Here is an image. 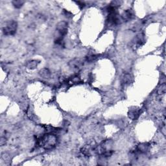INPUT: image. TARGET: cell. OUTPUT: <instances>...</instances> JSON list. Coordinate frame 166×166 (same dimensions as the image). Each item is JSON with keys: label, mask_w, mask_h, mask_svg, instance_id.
<instances>
[{"label": "cell", "mask_w": 166, "mask_h": 166, "mask_svg": "<svg viewBox=\"0 0 166 166\" xmlns=\"http://www.w3.org/2000/svg\"><path fill=\"white\" fill-rule=\"evenodd\" d=\"M82 65V62L79 58H73L68 63L69 67L70 68V69H72L73 71H75V72L79 71L81 69Z\"/></svg>", "instance_id": "5"}, {"label": "cell", "mask_w": 166, "mask_h": 166, "mask_svg": "<svg viewBox=\"0 0 166 166\" xmlns=\"http://www.w3.org/2000/svg\"><path fill=\"white\" fill-rule=\"evenodd\" d=\"M142 113L141 109L139 107H133L130 108L129 112H128V116L130 120H137L139 118Z\"/></svg>", "instance_id": "6"}, {"label": "cell", "mask_w": 166, "mask_h": 166, "mask_svg": "<svg viewBox=\"0 0 166 166\" xmlns=\"http://www.w3.org/2000/svg\"><path fill=\"white\" fill-rule=\"evenodd\" d=\"M25 2L22 0H15V1H12L13 6L16 9H20L23 6V5L24 4Z\"/></svg>", "instance_id": "13"}, {"label": "cell", "mask_w": 166, "mask_h": 166, "mask_svg": "<svg viewBox=\"0 0 166 166\" xmlns=\"http://www.w3.org/2000/svg\"><path fill=\"white\" fill-rule=\"evenodd\" d=\"M78 4V6L79 7L80 9H82L84 8L85 7V4L84 2H81V1H78V2H76Z\"/></svg>", "instance_id": "17"}, {"label": "cell", "mask_w": 166, "mask_h": 166, "mask_svg": "<svg viewBox=\"0 0 166 166\" xmlns=\"http://www.w3.org/2000/svg\"><path fill=\"white\" fill-rule=\"evenodd\" d=\"M7 142V139L5 138V137H1V139H0V144H1V146H3L4 145H5Z\"/></svg>", "instance_id": "15"}, {"label": "cell", "mask_w": 166, "mask_h": 166, "mask_svg": "<svg viewBox=\"0 0 166 166\" xmlns=\"http://www.w3.org/2000/svg\"><path fill=\"white\" fill-rule=\"evenodd\" d=\"M145 43V38L143 33H139L131 41V47L134 49L139 48Z\"/></svg>", "instance_id": "4"}, {"label": "cell", "mask_w": 166, "mask_h": 166, "mask_svg": "<svg viewBox=\"0 0 166 166\" xmlns=\"http://www.w3.org/2000/svg\"><path fill=\"white\" fill-rule=\"evenodd\" d=\"M166 92V84L165 82L161 83V84L158 87L157 94L158 95H163L165 94Z\"/></svg>", "instance_id": "11"}, {"label": "cell", "mask_w": 166, "mask_h": 166, "mask_svg": "<svg viewBox=\"0 0 166 166\" xmlns=\"http://www.w3.org/2000/svg\"><path fill=\"white\" fill-rule=\"evenodd\" d=\"M134 12L131 9H127L123 12L121 15V20L124 22H129L134 18Z\"/></svg>", "instance_id": "8"}, {"label": "cell", "mask_w": 166, "mask_h": 166, "mask_svg": "<svg viewBox=\"0 0 166 166\" xmlns=\"http://www.w3.org/2000/svg\"><path fill=\"white\" fill-rule=\"evenodd\" d=\"M98 58V55L95 54H90L86 56V61L88 62H92Z\"/></svg>", "instance_id": "14"}, {"label": "cell", "mask_w": 166, "mask_h": 166, "mask_svg": "<svg viewBox=\"0 0 166 166\" xmlns=\"http://www.w3.org/2000/svg\"><path fill=\"white\" fill-rule=\"evenodd\" d=\"M40 61L37 60H31L28 61L27 64H26V67L29 70H35L37 68L38 65L39 64Z\"/></svg>", "instance_id": "10"}, {"label": "cell", "mask_w": 166, "mask_h": 166, "mask_svg": "<svg viewBox=\"0 0 166 166\" xmlns=\"http://www.w3.org/2000/svg\"><path fill=\"white\" fill-rule=\"evenodd\" d=\"M57 143V137L53 134L43 135L38 140V144L46 150H50L54 147Z\"/></svg>", "instance_id": "1"}, {"label": "cell", "mask_w": 166, "mask_h": 166, "mask_svg": "<svg viewBox=\"0 0 166 166\" xmlns=\"http://www.w3.org/2000/svg\"><path fill=\"white\" fill-rule=\"evenodd\" d=\"M18 28V23L15 20H9L5 23L2 28V31L6 36H12L16 33Z\"/></svg>", "instance_id": "3"}, {"label": "cell", "mask_w": 166, "mask_h": 166, "mask_svg": "<svg viewBox=\"0 0 166 166\" xmlns=\"http://www.w3.org/2000/svg\"><path fill=\"white\" fill-rule=\"evenodd\" d=\"M1 158H2V159H3V160H4L5 161H7V160H9V156L7 155V154H5V153L2 154Z\"/></svg>", "instance_id": "16"}, {"label": "cell", "mask_w": 166, "mask_h": 166, "mask_svg": "<svg viewBox=\"0 0 166 166\" xmlns=\"http://www.w3.org/2000/svg\"><path fill=\"white\" fill-rule=\"evenodd\" d=\"M39 75L43 79H48L51 77V72L48 69L42 68L39 71Z\"/></svg>", "instance_id": "9"}, {"label": "cell", "mask_w": 166, "mask_h": 166, "mask_svg": "<svg viewBox=\"0 0 166 166\" xmlns=\"http://www.w3.org/2000/svg\"><path fill=\"white\" fill-rule=\"evenodd\" d=\"M91 151H92V149L90 145L85 146L81 149L82 153L86 156H90L91 155Z\"/></svg>", "instance_id": "12"}, {"label": "cell", "mask_w": 166, "mask_h": 166, "mask_svg": "<svg viewBox=\"0 0 166 166\" xmlns=\"http://www.w3.org/2000/svg\"><path fill=\"white\" fill-rule=\"evenodd\" d=\"M68 23L65 21H61L56 25V33L54 35V43L56 44H61L63 42V39L68 33Z\"/></svg>", "instance_id": "2"}, {"label": "cell", "mask_w": 166, "mask_h": 166, "mask_svg": "<svg viewBox=\"0 0 166 166\" xmlns=\"http://www.w3.org/2000/svg\"><path fill=\"white\" fill-rule=\"evenodd\" d=\"M120 81L122 86L124 87L129 86L130 83L132 82V76L129 73H123L122 77H121Z\"/></svg>", "instance_id": "7"}]
</instances>
